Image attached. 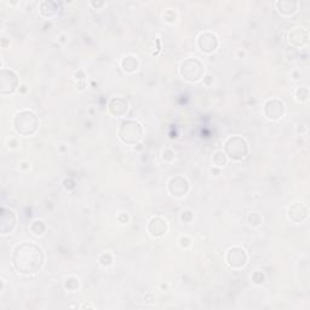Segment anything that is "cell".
I'll return each mask as SVG.
<instances>
[{
	"label": "cell",
	"instance_id": "3957f363",
	"mask_svg": "<svg viewBox=\"0 0 310 310\" xmlns=\"http://www.w3.org/2000/svg\"><path fill=\"white\" fill-rule=\"evenodd\" d=\"M143 135L142 126L140 122L134 121V120H126L120 125L119 129V138L125 144L129 146H135L141 141Z\"/></svg>",
	"mask_w": 310,
	"mask_h": 310
},
{
	"label": "cell",
	"instance_id": "7c38bea8",
	"mask_svg": "<svg viewBox=\"0 0 310 310\" xmlns=\"http://www.w3.org/2000/svg\"><path fill=\"white\" fill-rule=\"evenodd\" d=\"M129 109L128 102L124 101L122 98H113L109 103V112L113 114L114 116H122L125 115Z\"/></svg>",
	"mask_w": 310,
	"mask_h": 310
},
{
	"label": "cell",
	"instance_id": "6da1fadb",
	"mask_svg": "<svg viewBox=\"0 0 310 310\" xmlns=\"http://www.w3.org/2000/svg\"><path fill=\"white\" fill-rule=\"evenodd\" d=\"M15 269L25 275L38 273L44 264V254L41 249L31 242H22L16 246L13 255Z\"/></svg>",
	"mask_w": 310,
	"mask_h": 310
},
{
	"label": "cell",
	"instance_id": "e0dca14e",
	"mask_svg": "<svg viewBox=\"0 0 310 310\" xmlns=\"http://www.w3.org/2000/svg\"><path fill=\"white\" fill-rule=\"evenodd\" d=\"M40 13L45 17H53L59 14V5L53 2H43L40 4Z\"/></svg>",
	"mask_w": 310,
	"mask_h": 310
},
{
	"label": "cell",
	"instance_id": "4fadbf2b",
	"mask_svg": "<svg viewBox=\"0 0 310 310\" xmlns=\"http://www.w3.org/2000/svg\"><path fill=\"white\" fill-rule=\"evenodd\" d=\"M288 216H290L292 221L302 222L306 218V216H308V209L302 204H296L292 207H290V210H288Z\"/></svg>",
	"mask_w": 310,
	"mask_h": 310
},
{
	"label": "cell",
	"instance_id": "7a4b0ae2",
	"mask_svg": "<svg viewBox=\"0 0 310 310\" xmlns=\"http://www.w3.org/2000/svg\"><path fill=\"white\" fill-rule=\"evenodd\" d=\"M14 126L22 136H33L38 131L39 119L31 110H23L15 116Z\"/></svg>",
	"mask_w": 310,
	"mask_h": 310
},
{
	"label": "cell",
	"instance_id": "2e32d148",
	"mask_svg": "<svg viewBox=\"0 0 310 310\" xmlns=\"http://www.w3.org/2000/svg\"><path fill=\"white\" fill-rule=\"evenodd\" d=\"M149 231L153 236H161L166 233V223L161 218H153L149 224Z\"/></svg>",
	"mask_w": 310,
	"mask_h": 310
},
{
	"label": "cell",
	"instance_id": "8992f818",
	"mask_svg": "<svg viewBox=\"0 0 310 310\" xmlns=\"http://www.w3.org/2000/svg\"><path fill=\"white\" fill-rule=\"evenodd\" d=\"M19 86V77L11 69H2L0 72V92L2 95H10Z\"/></svg>",
	"mask_w": 310,
	"mask_h": 310
},
{
	"label": "cell",
	"instance_id": "277c9868",
	"mask_svg": "<svg viewBox=\"0 0 310 310\" xmlns=\"http://www.w3.org/2000/svg\"><path fill=\"white\" fill-rule=\"evenodd\" d=\"M224 152L225 155H228L231 160H242L246 158L249 153V147L246 141L240 136H233L228 138L227 142L224 144Z\"/></svg>",
	"mask_w": 310,
	"mask_h": 310
},
{
	"label": "cell",
	"instance_id": "8fae6325",
	"mask_svg": "<svg viewBox=\"0 0 310 310\" xmlns=\"http://www.w3.org/2000/svg\"><path fill=\"white\" fill-rule=\"evenodd\" d=\"M168 189H170V193L174 195V197H183V195H185L187 192H188L189 185L185 178L178 176L170 180Z\"/></svg>",
	"mask_w": 310,
	"mask_h": 310
},
{
	"label": "cell",
	"instance_id": "ba28073f",
	"mask_svg": "<svg viewBox=\"0 0 310 310\" xmlns=\"http://www.w3.org/2000/svg\"><path fill=\"white\" fill-rule=\"evenodd\" d=\"M227 262L230 267L241 268L247 262V256H246V252L242 249L233 247L228 251Z\"/></svg>",
	"mask_w": 310,
	"mask_h": 310
},
{
	"label": "cell",
	"instance_id": "5b68a950",
	"mask_svg": "<svg viewBox=\"0 0 310 310\" xmlns=\"http://www.w3.org/2000/svg\"><path fill=\"white\" fill-rule=\"evenodd\" d=\"M180 74L188 81H198L204 74V66L197 58H189L180 66Z\"/></svg>",
	"mask_w": 310,
	"mask_h": 310
},
{
	"label": "cell",
	"instance_id": "d6986e66",
	"mask_svg": "<svg viewBox=\"0 0 310 310\" xmlns=\"http://www.w3.org/2000/svg\"><path fill=\"white\" fill-rule=\"evenodd\" d=\"M213 161H215L216 165H218V166H223L225 165V154L223 152H217L215 154V158H213Z\"/></svg>",
	"mask_w": 310,
	"mask_h": 310
},
{
	"label": "cell",
	"instance_id": "9a60e30c",
	"mask_svg": "<svg viewBox=\"0 0 310 310\" xmlns=\"http://www.w3.org/2000/svg\"><path fill=\"white\" fill-rule=\"evenodd\" d=\"M290 41L296 46H303L308 43V33L303 28H294L290 33Z\"/></svg>",
	"mask_w": 310,
	"mask_h": 310
},
{
	"label": "cell",
	"instance_id": "52a82bcc",
	"mask_svg": "<svg viewBox=\"0 0 310 310\" xmlns=\"http://www.w3.org/2000/svg\"><path fill=\"white\" fill-rule=\"evenodd\" d=\"M285 106L279 99H270L264 106V113H266L267 118L270 120H278L284 115Z\"/></svg>",
	"mask_w": 310,
	"mask_h": 310
},
{
	"label": "cell",
	"instance_id": "30bf717a",
	"mask_svg": "<svg viewBox=\"0 0 310 310\" xmlns=\"http://www.w3.org/2000/svg\"><path fill=\"white\" fill-rule=\"evenodd\" d=\"M16 223V217H15L14 211L8 209L2 210V224H0V230L3 235L11 233Z\"/></svg>",
	"mask_w": 310,
	"mask_h": 310
},
{
	"label": "cell",
	"instance_id": "9c48e42d",
	"mask_svg": "<svg viewBox=\"0 0 310 310\" xmlns=\"http://www.w3.org/2000/svg\"><path fill=\"white\" fill-rule=\"evenodd\" d=\"M198 45L201 51L206 53H211L213 51H216L218 46L217 37L211 34V33H203L198 39Z\"/></svg>",
	"mask_w": 310,
	"mask_h": 310
},
{
	"label": "cell",
	"instance_id": "ac0fdd59",
	"mask_svg": "<svg viewBox=\"0 0 310 310\" xmlns=\"http://www.w3.org/2000/svg\"><path fill=\"white\" fill-rule=\"evenodd\" d=\"M122 68H124L125 72H129V73H132V72H135L138 67V62L137 59L135 58V57H126V58L122 59L121 62Z\"/></svg>",
	"mask_w": 310,
	"mask_h": 310
},
{
	"label": "cell",
	"instance_id": "5bb4252c",
	"mask_svg": "<svg viewBox=\"0 0 310 310\" xmlns=\"http://www.w3.org/2000/svg\"><path fill=\"white\" fill-rule=\"evenodd\" d=\"M298 3L293 2V0H281V2L276 3V8L278 11L284 16H291L297 11Z\"/></svg>",
	"mask_w": 310,
	"mask_h": 310
}]
</instances>
